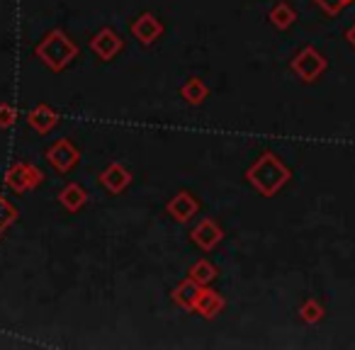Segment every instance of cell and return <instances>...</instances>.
<instances>
[{
	"mask_svg": "<svg viewBox=\"0 0 355 350\" xmlns=\"http://www.w3.org/2000/svg\"><path fill=\"white\" fill-rule=\"evenodd\" d=\"M287 180H290V170L272 153H263L261 161L256 166H251V170H248V183L261 195H266V198H272Z\"/></svg>",
	"mask_w": 355,
	"mask_h": 350,
	"instance_id": "obj_1",
	"label": "cell"
},
{
	"mask_svg": "<svg viewBox=\"0 0 355 350\" xmlns=\"http://www.w3.org/2000/svg\"><path fill=\"white\" fill-rule=\"evenodd\" d=\"M35 54L40 56L51 71H61L76 59L78 46H76L61 30H54L42 40V44L35 49Z\"/></svg>",
	"mask_w": 355,
	"mask_h": 350,
	"instance_id": "obj_2",
	"label": "cell"
},
{
	"mask_svg": "<svg viewBox=\"0 0 355 350\" xmlns=\"http://www.w3.org/2000/svg\"><path fill=\"white\" fill-rule=\"evenodd\" d=\"M292 71H295L304 83H311V80H316L326 71L324 54H319L314 46H304V49L292 59Z\"/></svg>",
	"mask_w": 355,
	"mask_h": 350,
	"instance_id": "obj_3",
	"label": "cell"
},
{
	"mask_svg": "<svg viewBox=\"0 0 355 350\" xmlns=\"http://www.w3.org/2000/svg\"><path fill=\"white\" fill-rule=\"evenodd\" d=\"M46 161L59 173H69L71 168L76 166V161H78V151H76L69 139H61V141H56L54 146L46 151Z\"/></svg>",
	"mask_w": 355,
	"mask_h": 350,
	"instance_id": "obj_4",
	"label": "cell"
},
{
	"mask_svg": "<svg viewBox=\"0 0 355 350\" xmlns=\"http://www.w3.org/2000/svg\"><path fill=\"white\" fill-rule=\"evenodd\" d=\"M90 49H93V54L98 56V59L110 61V59H114V54L122 51V37L114 35L112 30H100L98 35L90 40Z\"/></svg>",
	"mask_w": 355,
	"mask_h": 350,
	"instance_id": "obj_5",
	"label": "cell"
},
{
	"mask_svg": "<svg viewBox=\"0 0 355 350\" xmlns=\"http://www.w3.org/2000/svg\"><path fill=\"white\" fill-rule=\"evenodd\" d=\"M132 35H134V40H139L141 44L148 46L163 35V25L151 12H144V15H139L137 20L132 22Z\"/></svg>",
	"mask_w": 355,
	"mask_h": 350,
	"instance_id": "obj_6",
	"label": "cell"
},
{
	"mask_svg": "<svg viewBox=\"0 0 355 350\" xmlns=\"http://www.w3.org/2000/svg\"><path fill=\"white\" fill-rule=\"evenodd\" d=\"M198 209H200V202L190 193H185V190L178 193L175 198L166 204V212L171 214L175 222H190V219L198 214Z\"/></svg>",
	"mask_w": 355,
	"mask_h": 350,
	"instance_id": "obj_7",
	"label": "cell"
},
{
	"mask_svg": "<svg viewBox=\"0 0 355 350\" xmlns=\"http://www.w3.org/2000/svg\"><path fill=\"white\" fill-rule=\"evenodd\" d=\"M222 236H224V231L217 227L214 219H202V222L190 231V238H193L202 251H212V248L222 241Z\"/></svg>",
	"mask_w": 355,
	"mask_h": 350,
	"instance_id": "obj_8",
	"label": "cell"
},
{
	"mask_svg": "<svg viewBox=\"0 0 355 350\" xmlns=\"http://www.w3.org/2000/svg\"><path fill=\"white\" fill-rule=\"evenodd\" d=\"M100 183H103L112 195H119L129 188V183H132V173H129L124 166H119V163H110V166L100 173Z\"/></svg>",
	"mask_w": 355,
	"mask_h": 350,
	"instance_id": "obj_9",
	"label": "cell"
},
{
	"mask_svg": "<svg viewBox=\"0 0 355 350\" xmlns=\"http://www.w3.org/2000/svg\"><path fill=\"white\" fill-rule=\"evenodd\" d=\"M224 309V297L217 295L214 290H200V297L198 301H195V311H198L200 316H205V319H214V316H219Z\"/></svg>",
	"mask_w": 355,
	"mask_h": 350,
	"instance_id": "obj_10",
	"label": "cell"
},
{
	"mask_svg": "<svg viewBox=\"0 0 355 350\" xmlns=\"http://www.w3.org/2000/svg\"><path fill=\"white\" fill-rule=\"evenodd\" d=\"M27 122H30V127L35 129V132L49 134L51 129L56 127V122H59V114H56L49 105H37V107L27 114Z\"/></svg>",
	"mask_w": 355,
	"mask_h": 350,
	"instance_id": "obj_11",
	"label": "cell"
},
{
	"mask_svg": "<svg viewBox=\"0 0 355 350\" xmlns=\"http://www.w3.org/2000/svg\"><path fill=\"white\" fill-rule=\"evenodd\" d=\"M200 290H202V285H198V282L188 277V280L180 282V285L173 290V301H175L178 306H183V309L195 311V301H198V297H200Z\"/></svg>",
	"mask_w": 355,
	"mask_h": 350,
	"instance_id": "obj_12",
	"label": "cell"
},
{
	"mask_svg": "<svg viewBox=\"0 0 355 350\" xmlns=\"http://www.w3.org/2000/svg\"><path fill=\"white\" fill-rule=\"evenodd\" d=\"M59 202L64 204L69 212H78V209L83 207L85 202H88V195H85V190L80 188L78 183H69L59 193Z\"/></svg>",
	"mask_w": 355,
	"mask_h": 350,
	"instance_id": "obj_13",
	"label": "cell"
},
{
	"mask_svg": "<svg viewBox=\"0 0 355 350\" xmlns=\"http://www.w3.org/2000/svg\"><path fill=\"white\" fill-rule=\"evenodd\" d=\"M6 183L15 195H22V193H27V190H30V180H27V166H25V163H15V166L8 170Z\"/></svg>",
	"mask_w": 355,
	"mask_h": 350,
	"instance_id": "obj_14",
	"label": "cell"
},
{
	"mask_svg": "<svg viewBox=\"0 0 355 350\" xmlns=\"http://www.w3.org/2000/svg\"><path fill=\"white\" fill-rule=\"evenodd\" d=\"M180 95H183V98L188 100L190 105H200V103H205V100H207L209 88H207V85H205L200 78H190L188 83L183 85Z\"/></svg>",
	"mask_w": 355,
	"mask_h": 350,
	"instance_id": "obj_15",
	"label": "cell"
},
{
	"mask_svg": "<svg viewBox=\"0 0 355 350\" xmlns=\"http://www.w3.org/2000/svg\"><path fill=\"white\" fill-rule=\"evenodd\" d=\"M270 22L277 30H287V27H292V22H297V12L292 10V6L280 3V6H275L270 10Z\"/></svg>",
	"mask_w": 355,
	"mask_h": 350,
	"instance_id": "obj_16",
	"label": "cell"
},
{
	"mask_svg": "<svg viewBox=\"0 0 355 350\" xmlns=\"http://www.w3.org/2000/svg\"><path fill=\"white\" fill-rule=\"evenodd\" d=\"M190 280H195L198 285H202V287H207L209 282L217 277V268L212 265V263H207V261H200V263H195L193 268H190Z\"/></svg>",
	"mask_w": 355,
	"mask_h": 350,
	"instance_id": "obj_17",
	"label": "cell"
},
{
	"mask_svg": "<svg viewBox=\"0 0 355 350\" xmlns=\"http://www.w3.org/2000/svg\"><path fill=\"white\" fill-rule=\"evenodd\" d=\"M300 316H302V321H306V324H316V321L324 319V306H321L319 301L309 299V301H304V304H302Z\"/></svg>",
	"mask_w": 355,
	"mask_h": 350,
	"instance_id": "obj_18",
	"label": "cell"
},
{
	"mask_svg": "<svg viewBox=\"0 0 355 350\" xmlns=\"http://www.w3.org/2000/svg\"><path fill=\"white\" fill-rule=\"evenodd\" d=\"M314 3L326 12V15H338V12L348 6V0H314Z\"/></svg>",
	"mask_w": 355,
	"mask_h": 350,
	"instance_id": "obj_19",
	"label": "cell"
},
{
	"mask_svg": "<svg viewBox=\"0 0 355 350\" xmlns=\"http://www.w3.org/2000/svg\"><path fill=\"white\" fill-rule=\"evenodd\" d=\"M15 119H17V112H15V107H12V105H8V103L0 105V129L12 127V124H15Z\"/></svg>",
	"mask_w": 355,
	"mask_h": 350,
	"instance_id": "obj_20",
	"label": "cell"
},
{
	"mask_svg": "<svg viewBox=\"0 0 355 350\" xmlns=\"http://www.w3.org/2000/svg\"><path fill=\"white\" fill-rule=\"evenodd\" d=\"M27 180H30V190L37 188V185L44 180V173H42L37 166H27Z\"/></svg>",
	"mask_w": 355,
	"mask_h": 350,
	"instance_id": "obj_21",
	"label": "cell"
},
{
	"mask_svg": "<svg viewBox=\"0 0 355 350\" xmlns=\"http://www.w3.org/2000/svg\"><path fill=\"white\" fill-rule=\"evenodd\" d=\"M345 40H348V42H350V44H353V46H355V25H353V27H350V30H348V32H345Z\"/></svg>",
	"mask_w": 355,
	"mask_h": 350,
	"instance_id": "obj_22",
	"label": "cell"
},
{
	"mask_svg": "<svg viewBox=\"0 0 355 350\" xmlns=\"http://www.w3.org/2000/svg\"><path fill=\"white\" fill-rule=\"evenodd\" d=\"M348 3H353V0H348Z\"/></svg>",
	"mask_w": 355,
	"mask_h": 350,
	"instance_id": "obj_23",
	"label": "cell"
}]
</instances>
